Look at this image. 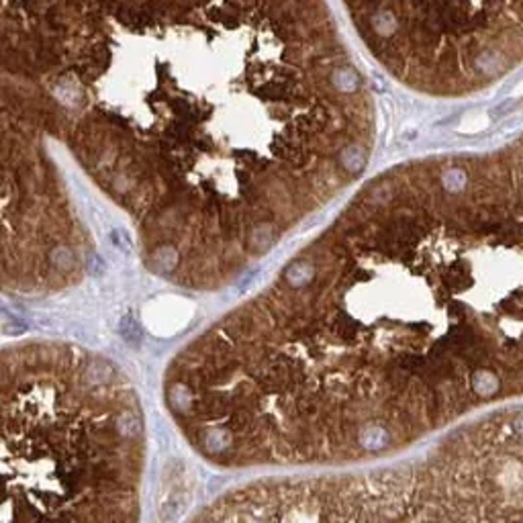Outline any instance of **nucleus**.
Segmentation results:
<instances>
[{
	"instance_id": "nucleus-5",
	"label": "nucleus",
	"mask_w": 523,
	"mask_h": 523,
	"mask_svg": "<svg viewBox=\"0 0 523 523\" xmlns=\"http://www.w3.org/2000/svg\"><path fill=\"white\" fill-rule=\"evenodd\" d=\"M364 52L407 91L487 93L523 63V0H341Z\"/></svg>"
},
{
	"instance_id": "nucleus-3",
	"label": "nucleus",
	"mask_w": 523,
	"mask_h": 523,
	"mask_svg": "<svg viewBox=\"0 0 523 523\" xmlns=\"http://www.w3.org/2000/svg\"><path fill=\"white\" fill-rule=\"evenodd\" d=\"M146 454L115 362L62 341L0 348V522L137 520Z\"/></svg>"
},
{
	"instance_id": "nucleus-2",
	"label": "nucleus",
	"mask_w": 523,
	"mask_h": 523,
	"mask_svg": "<svg viewBox=\"0 0 523 523\" xmlns=\"http://www.w3.org/2000/svg\"><path fill=\"white\" fill-rule=\"evenodd\" d=\"M219 468L399 458L523 400V131L372 176L168 366Z\"/></svg>"
},
{
	"instance_id": "nucleus-4",
	"label": "nucleus",
	"mask_w": 523,
	"mask_h": 523,
	"mask_svg": "<svg viewBox=\"0 0 523 523\" xmlns=\"http://www.w3.org/2000/svg\"><path fill=\"white\" fill-rule=\"evenodd\" d=\"M456 426L393 464L260 481L233 491L231 503L242 520H523V407H499Z\"/></svg>"
},
{
	"instance_id": "nucleus-1",
	"label": "nucleus",
	"mask_w": 523,
	"mask_h": 523,
	"mask_svg": "<svg viewBox=\"0 0 523 523\" xmlns=\"http://www.w3.org/2000/svg\"><path fill=\"white\" fill-rule=\"evenodd\" d=\"M376 100L327 0H0V290L107 237L217 290L368 170Z\"/></svg>"
}]
</instances>
